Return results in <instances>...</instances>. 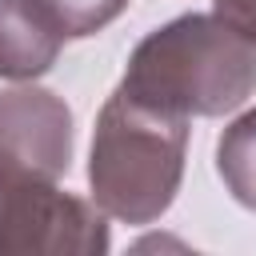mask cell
<instances>
[{
  "mask_svg": "<svg viewBox=\"0 0 256 256\" xmlns=\"http://www.w3.org/2000/svg\"><path fill=\"white\" fill-rule=\"evenodd\" d=\"M120 92L172 116H224L256 92V40L220 16L184 12L128 56Z\"/></svg>",
  "mask_w": 256,
  "mask_h": 256,
  "instance_id": "obj_1",
  "label": "cell"
},
{
  "mask_svg": "<svg viewBox=\"0 0 256 256\" xmlns=\"http://www.w3.org/2000/svg\"><path fill=\"white\" fill-rule=\"evenodd\" d=\"M188 120L148 108L120 88L96 116L88 188L92 204L120 224L160 220L184 180Z\"/></svg>",
  "mask_w": 256,
  "mask_h": 256,
  "instance_id": "obj_2",
  "label": "cell"
},
{
  "mask_svg": "<svg viewBox=\"0 0 256 256\" xmlns=\"http://www.w3.org/2000/svg\"><path fill=\"white\" fill-rule=\"evenodd\" d=\"M112 248L104 212L60 180L0 168V256H100Z\"/></svg>",
  "mask_w": 256,
  "mask_h": 256,
  "instance_id": "obj_3",
  "label": "cell"
},
{
  "mask_svg": "<svg viewBox=\"0 0 256 256\" xmlns=\"http://www.w3.org/2000/svg\"><path fill=\"white\" fill-rule=\"evenodd\" d=\"M0 168L68 176L72 168V112L36 84L0 92Z\"/></svg>",
  "mask_w": 256,
  "mask_h": 256,
  "instance_id": "obj_4",
  "label": "cell"
},
{
  "mask_svg": "<svg viewBox=\"0 0 256 256\" xmlns=\"http://www.w3.org/2000/svg\"><path fill=\"white\" fill-rule=\"evenodd\" d=\"M60 48L64 32L40 0H0V80L44 76Z\"/></svg>",
  "mask_w": 256,
  "mask_h": 256,
  "instance_id": "obj_5",
  "label": "cell"
},
{
  "mask_svg": "<svg viewBox=\"0 0 256 256\" xmlns=\"http://www.w3.org/2000/svg\"><path fill=\"white\" fill-rule=\"evenodd\" d=\"M216 172L232 192V200L256 212V108H248L220 132Z\"/></svg>",
  "mask_w": 256,
  "mask_h": 256,
  "instance_id": "obj_6",
  "label": "cell"
},
{
  "mask_svg": "<svg viewBox=\"0 0 256 256\" xmlns=\"http://www.w3.org/2000/svg\"><path fill=\"white\" fill-rule=\"evenodd\" d=\"M48 8V16L60 24L64 40H84V36H96L100 28H108L124 8L128 0H40Z\"/></svg>",
  "mask_w": 256,
  "mask_h": 256,
  "instance_id": "obj_7",
  "label": "cell"
},
{
  "mask_svg": "<svg viewBox=\"0 0 256 256\" xmlns=\"http://www.w3.org/2000/svg\"><path fill=\"white\" fill-rule=\"evenodd\" d=\"M212 8H216L212 16H220L224 24L256 40V0H212Z\"/></svg>",
  "mask_w": 256,
  "mask_h": 256,
  "instance_id": "obj_8",
  "label": "cell"
}]
</instances>
